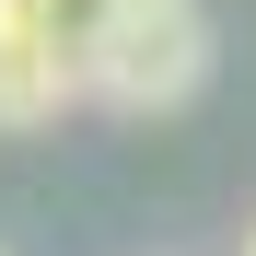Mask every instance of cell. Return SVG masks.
Returning a JSON list of instances; mask_svg holds the SVG:
<instances>
[{
	"instance_id": "1",
	"label": "cell",
	"mask_w": 256,
	"mask_h": 256,
	"mask_svg": "<svg viewBox=\"0 0 256 256\" xmlns=\"http://www.w3.org/2000/svg\"><path fill=\"white\" fill-rule=\"evenodd\" d=\"M70 82L94 105H116V116L186 105L198 82H210V12H198V0H105V12L82 24Z\"/></svg>"
},
{
	"instance_id": "2",
	"label": "cell",
	"mask_w": 256,
	"mask_h": 256,
	"mask_svg": "<svg viewBox=\"0 0 256 256\" xmlns=\"http://www.w3.org/2000/svg\"><path fill=\"white\" fill-rule=\"evenodd\" d=\"M70 58H82V24H58L47 0H0V128H47L82 94Z\"/></svg>"
},
{
	"instance_id": "3",
	"label": "cell",
	"mask_w": 256,
	"mask_h": 256,
	"mask_svg": "<svg viewBox=\"0 0 256 256\" xmlns=\"http://www.w3.org/2000/svg\"><path fill=\"white\" fill-rule=\"evenodd\" d=\"M244 256H256V233H244Z\"/></svg>"
}]
</instances>
